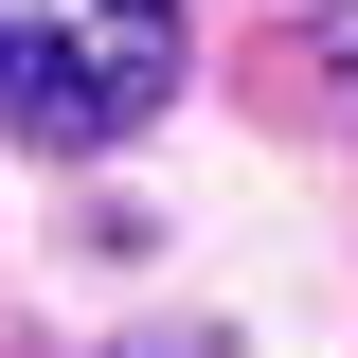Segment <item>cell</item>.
Instances as JSON below:
<instances>
[{
	"instance_id": "obj_2",
	"label": "cell",
	"mask_w": 358,
	"mask_h": 358,
	"mask_svg": "<svg viewBox=\"0 0 358 358\" xmlns=\"http://www.w3.org/2000/svg\"><path fill=\"white\" fill-rule=\"evenodd\" d=\"M305 72H322V126H358V0L322 18V36H305Z\"/></svg>"
},
{
	"instance_id": "obj_1",
	"label": "cell",
	"mask_w": 358,
	"mask_h": 358,
	"mask_svg": "<svg viewBox=\"0 0 358 358\" xmlns=\"http://www.w3.org/2000/svg\"><path fill=\"white\" fill-rule=\"evenodd\" d=\"M179 90V0H0V143H126Z\"/></svg>"
}]
</instances>
